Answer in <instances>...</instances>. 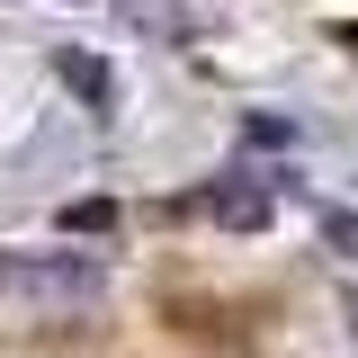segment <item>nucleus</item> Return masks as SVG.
<instances>
[{
	"label": "nucleus",
	"instance_id": "f257e3e1",
	"mask_svg": "<svg viewBox=\"0 0 358 358\" xmlns=\"http://www.w3.org/2000/svg\"><path fill=\"white\" fill-rule=\"evenodd\" d=\"M0 287H27V296H90L99 268L72 260V251H54V260H18V251H0Z\"/></svg>",
	"mask_w": 358,
	"mask_h": 358
}]
</instances>
